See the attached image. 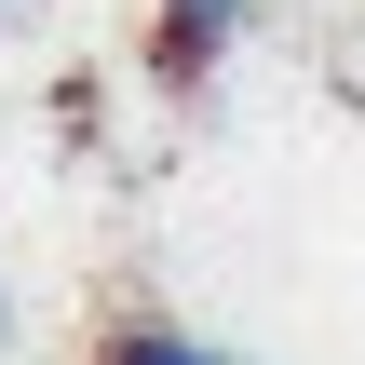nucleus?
<instances>
[{
	"label": "nucleus",
	"mask_w": 365,
	"mask_h": 365,
	"mask_svg": "<svg viewBox=\"0 0 365 365\" xmlns=\"http://www.w3.org/2000/svg\"><path fill=\"white\" fill-rule=\"evenodd\" d=\"M230 27H244V0H163V68L190 81V68H203V54L230 41Z\"/></svg>",
	"instance_id": "f257e3e1"
},
{
	"label": "nucleus",
	"mask_w": 365,
	"mask_h": 365,
	"mask_svg": "<svg viewBox=\"0 0 365 365\" xmlns=\"http://www.w3.org/2000/svg\"><path fill=\"white\" fill-rule=\"evenodd\" d=\"M108 365H230V352H203V339H176V325H135V339H108Z\"/></svg>",
	"instance_id": "f03ea898"
},
{
	"label": "nucleus",
	"mask_w": 365,
	"mask_h": 365,
	"mask_svg": "<svg viewBox=\"0 0 365 365\" xmlns=\"http://www.w3.org/2000/svg\"><path fill=\"white\" fill-rule=\"evenodd\" d=\"M0 339H14V312H0Z\"/></svg>",
	"instance_id": "7ed1b4c3"
}]
</instances>
